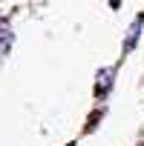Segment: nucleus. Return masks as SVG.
I'll use <instances>...</instances> for the list:
<instances>
[{"label":"nucleus","mask_w":144,"mask_h":146,"mask_svg":"<svg viewBox=\"0 0 144 146\" xmlns=\"http://www.w3.org/2000/svg\"><path fill=\"white\" fill-rule=\"evenodd\" d=\"M141 26H144V15H138V17L133 20V26H130V32H127V40H124V52H133V46H135L138 37H141Z\"/></svg>","instance_id":"2"},{"label":"nucleus","mask_w":144,"mask_h":146,"mask_svg":"<svg viewBox=\"0 0 144 146\" xmlns=\"http://www.w3.org/2000/svg\"><path fill=\"white\" fill-rule=\"evenodd\" d=\"M9 46H12V29L0 26V52H9Z\"/></svg>","instance_id":"3"},{"label":"nucleus","mask_w":144,"mask_h":146,"mask_svg":"<svg viewBox=\"0 0 144 146\" xmlns=\"http://www.w3.org/2000/svg\"><path fill=\"white\" fill-rule=\"evenodd\" d=\"M66 146H75V143H66Z\"/></svg>","instance_id":"5"},{"label":"nucleus","mask_w":144,"mask_h":146,"mask_svg":"<svg viewBox=\"0 0 144 146\" xmlns=\"http://www.w3.org/2000/svg\"><path fill=\"white\" fill-rule=\"evenodd\" d=\"M110 6H112V9H118V6H121V0H110Z\"/></svg>","instance_id":"4"},{"label":"nucleus","mask_w":144,"mask_h":146,"mask_svg":"<svg viewBox=\"0 0 144 146\" xmlns=\"http://www.w3.org/2000/svg\"><path fill=\"white\" fill-rule=\"evenodd\" d=\"M112 80H115V69H101L95 80V98H107V92L112 89Z\"/></svg>","instance_id":"1"}]
</instances>
